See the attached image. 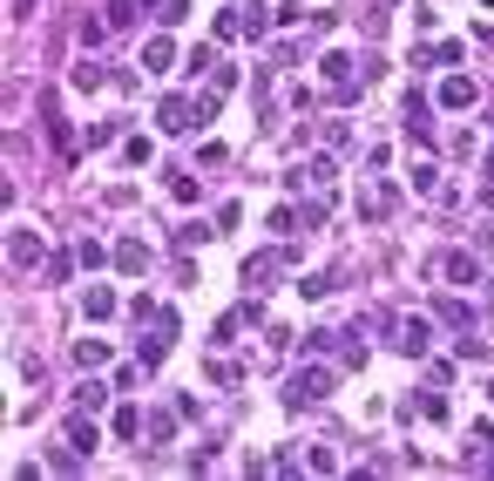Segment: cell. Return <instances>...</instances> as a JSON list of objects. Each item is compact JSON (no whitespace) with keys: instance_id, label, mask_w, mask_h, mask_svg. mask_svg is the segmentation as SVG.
Listing matches in <instances>:
<instances>
[{"instance_id":"1","label":"cell","mask_w":494,"mask_h":481,"mask_svg":"<svg viewBox=\"0 0 494 481\" xmlns=\"http://www.w3.org/2000/svg\"><path fill=\"white\" fill-rule=\"evenodd\" d=\"M325 393H332V366H298L292 380H285V407H311V400H325Z\"/></svg>"},{"instance_id":"2","label":"cell","mask_w":494,"mask_h":481,"mask_svg":"<svg viewBox=\"0 0 494 481\" xmlns=\"http://www.w3.org/2000/svg\"><path fill=\"white\" fill-rule=\"evenodd\" d=\"M285 264H292V251H264V258L244 264V285H251V292H271V279H278Z\"/></svg>"},{"instance_id":"3","label":"cell","mask_w":494,"mask_h":481,"mask_svg":"<svg viewBox=\"0 0 494 481\" xmlns=\"http://www.w3.org/2000/svg\"><path fill=\"white\" fill-rule=\"evenodd\" d=\"M332 176H339V163H332V156H311V163H298V170L285 176V190H305V184H332Z\"/></svg>"},{"instance_id":"4","label":"cell","mask_w":494,"mask_h":481,"mask_svg":"<svg viewBox=\"0 0 494 481\" xmlns=\"http://www.w3.org/2000/svg\"><path fill=\"white\" fill-rule=\"evenodd\" d=\"M7 264H14V271L41 264V237H34V231H7Z\"/></svg>"},{"instance_id":"5","label":"cell","mask_w":494,"mask_h":481,"mask_svg":"<svg viewBox=\"0 0 494 481\" xmlns=\"http://www.w3.org/2000/svg\"><path fill=\"white\" fill-rule=\"evenodd\" d=\"M440 109H474V75H447L440 82Z\"/></svg>"},{"instance_id":"6","label":"cell","mask_w":494,"mask_h":481,"mask_svg":"<svg viewBox=\"0 0 494 481\" xmlns=\"http://www.w3.org/2000/svg\"><path fill=\"white\" fill-rule=\"evenodd\" d=\"M68 448H81V454H95V448H102V427L89 420V407H81V414L68 420Z\"/></svg>"},{"instance_id":"7","label":"cell","mask_w":494,"mask_h":481,"mask_svg":"<svg viewBox=\"0 0 494 481\" xmlns=\"http://www.w3.org/2000/svg\"><path fill=\"white\" fill-rule=\"evenodd\" d=\"M81 312H89V319H115V312H123V298L108 292V285H89V292H81Z\"/></svg>"},{"instance_id":"8","label":"cell","mask_w":494,"mask_h":481,"mask_svg":"<svg viewBox=\"0 0 494 481\" xmlns=\"http://www.w3.org/2000/svg\"><path fill=\"white\" fill-rule=\"evenodd\" d=\"M440 271H447L454 285H481V258H467V251H447V258H440Z\"/></svg>"},{"instance_id":"9","label":"cell","mask_w":494,"mask_h":481,"mask_svg":"<svg viewBox=\"0 0 494 481\" xmlns=\"http://www.w3.org/2000/svg\"><path fill=\"white\" fill-rule=\"evenodd\" d=\"M433 319H447V326L474 332V305H467V298H433Z\"/></svg>"},{"instance_id":"10","label":"cell","mask_w":494,"mask_h":481,"mask_svg":"<svg viewBox=\"0 0 494 481\" xmlns=\"http://www.w3.org/2000/svg\"><path fill=\"white\" fill-rule=\"evenodd\" d=\"M115 271H129V279H136V271H149V245H142V237L115 245Z\"/></svg>"},{"instance_id":"11","label":"cell","mask_w":494,"mask_h":481,"mask_svg":"<svg viewBox=\"0 0 494 481\" xmlns=\"http://www.w3.org/2000/svg\"><path fill=\"white\" fill-rule=\"evenodd\" d=\"M176 62V47H170V34H149V47H142V68L149 75H163V68Z\"/></svg>"},{"instance_id":"12","label":"cell","mask_w":494,"mask_h":481,"mask_svg":"<svg viewBox=\"0 0 494 481\" xmlns=\"http://www.w3.org/2000/svg\"><path fill=\"white\" fill-rule=\"evenodd\" d=\"M427 346H433V326L427 319H406L400 326V353H427Z\"/></svg>"},{"instance_id":"13","label":"cell","mask_w":494,"mask_h":481,"mask_svg":"<svg viewBox=\"0 0 494 481\" xmlns=\"http://www.w3.org/2000/svg\"><path fill=\"white\" fill-rule=\"evenodd\" d=\"M163 359H170V332H163V339H142V353H136V366H142V373H156Z\"/></svg>"},{"instance_id":"14","label":"cell","mask_w":494,"mask_h":481,"mask_svg":"<svg viewBox=\"0 0 494 481\" xmlns=\"http://www.w3.org/2000/svg\"><path fill=\"white\" fill-rule=\"evenodd\" d=\"M176 420H183L176 407H170V414H149V420H142V434H149V441H170V434H176Z\"/></svg>"},{"instance_id":"15","label":"cell","mask_w":494,"mask_h":481,"mask_svg":"<svg viewBox=\"0 0 494 481\" xmlns=\"http://www.w3.org/2000/svg\"><path fill=\"white\" fill-rule=\"evenodd\" d=\"M136 7H149V0H108V28H136Z\"/></svg>"},{"instance_id":"16","label":"cell","mask_w":494,"mask_h":481,"mask_svg":"<svg viewBox=\"0 0 494 481\" xmlns=\"http://www.w3.org/2000/svg\"><path fill=\"white\" fill-rule=\"evenodd\" d=\"M142 434V414L136 407H115V441H136Z\"/></svg>"},{"instance_id":"17","label":"cell","mask_w":494,"mask_h":481,"mask_svg":"<svg viewBox=\"0 0 494 481\" xmlns=\"http://www.w3.org/2000/svg\"><path fill=\"white\" fill-rule=\"evenodd\" d=\"M102 400H108V387H102V380H81V387H75V407H89V414H95Z\"/></svg>"},{"instance_id":"18","label":"cell","mask_w":494,"mask_h":481,"mask_svg":"<svg viewBox=\"0 0 494 481\" xmlns=\"http://www.w3.org/2000/svg\"><path fill=\"white\" fill-rule=\"evenodd\" d=\"M359 210H366V218H387V210H393V190H366V197H359Z\"/></svg>"},{"instance_id":"19","label":"cell","mask_w":494,"mask_h":481,"mask_svg":"<svg viewBox=\"0 0 494 481\" xmlns=\"http://www.w3.org/2000/svg\"><path fill=\"white\" fill-rule=\"evenodd\" d=\"M115 136H123V123H89V150H108Z\"/></svg>"},{"instance_id":"20","label":"cell","mask_w":494,"mask_h":481,"mask_svg":"<svg viewBox=\"0 0 494 481\" xmlns=\"http://www.w3.org/2000/svg\"><path fill=\"white\" fill-rule=\"evenodd\" d=\"M75 359H81V366H108V346H102V339H81Z\"/></svg>"},{"instance_id":"21","label":"cell","mask_w":494,"mask_h":481,"mask_svg":"<svg viewBox=\"0 0 494 481\" xmlns=\"http://www.w3.org/2000/svg\"><path fill=\"white\" fill-rule=\"evenodd\" d=\"M217 380V387H237V359H210V366H203Z\"/></svg>"},{"instance_id":"22","label":"cell","mask_w":494,"mask_h":481,"mask_svg":"<svg viewBox=\"0 0 494 481\" xmlns=\"http://www.w3.org/2000/svg\"><path fill=\"white\" fill-rule=\"evenodd\" d=\"M102 82H108L102 62H81V68H75V89H102Z\"/></svg>"},{"instance_id":"23","label":"cell","mask_w":494,"mask_h":481,"mask_svg":"<svg viewBox=\"0 0 494 481\" xmlns=\"http://www.w3.org/2000/svg\"><path fill=\"white\" fill-rule=\"evenodd\" d=\"M217 95H224V89H210V95H197V102H190V109H197V129L217 123Z\"/></svg>"},{"instance_id":"24","label":"cell","mask_w":494,"mask_h":481,"mask_svg":"<svg viewBox=\"0 0 494 481\" xmlns=\"http://www.w3.org/2000/svg\"><path fill=\"white\" fill-rule=\"evenodd\" d=\"M156 7H163V14H156V21H163V28H176V21L190 14V0H156Z\"/></svg>"},{"instance_id":"25","label":"cell","mask_w":494,"mask_h":481,"mask_svg":"<svg viewBox=\"0 0 494 481\" xmlns=\"http://www.w3.org/2000/svg\"><path fill=\"white\" fill-rule=\"evenodd\" d=\"M123 163H149V136H129L123 142Z\"/></svg>"},{"instance_id":"26","label":"cell","mask_w":494,"mask_h":481,"mask_svg":"<svg viewBox=\"0 0 494 481\" xmlns=\"http://www.w3.org/2000/svg\"><path fill=\"white\" fill-rule=\"evenodd\" d=\"M481 258H494V224H481Z\"/></svg>"},{"instance_id":"27","label":"cell","mask_w":494,"mask_h":481,"mask_svg":"<svg viewBox=\"0 0 494 481\" xmlns=\"http://www.w3.org/2000/svg\"><path fill=\"white\" fill-rule=\"evenodd\" d=\"M488 176H494V150H488Z\"/></svg>"}]
</instances>
